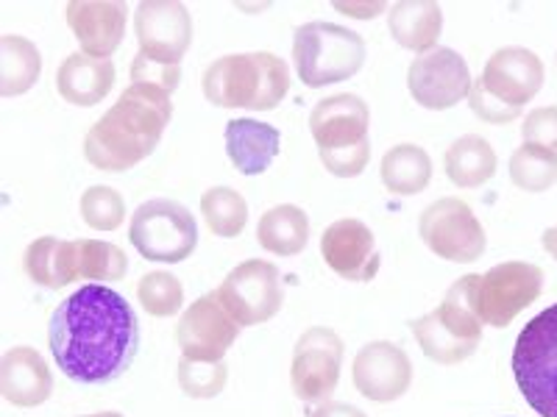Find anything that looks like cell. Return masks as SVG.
Listing matches in <instances>:
<instances>
[{"label": "cell", "instance_id": "obj_1", "mask_svg": "<svg viewBox=\"0 0 557 417\" xmlns=\"http://www.w3.org/2000/svg\"><path fill=\"white\" fill-rule=\"evenodd\" d=\"M48 345L67 379L78 384H109L137 359V315L121 292L87 285L53 309Z\"/></svg>", "mask_w": 557, "mask_h": 417}, {"label": "cell", "instance_id": "obj_2", "mask_svg": "<svg viewBox=\"0 0 557 417\" xmlns=\"http://www.w3.org/2000/svg\"><path fill=\"white\" fill-rule=\"evenodd\" d=\"M171 117L168 92L148 84H128L117 103L84 137V159L103 173L132 170L157 151Z\"/></svg>", "mask_w": 557, "mask_h": 417}, {"label": "cell", "instance_id": "obj_3", "mask_svg": "<svg viewBox=\"0 0 557 417\" xmlns=\"http://www.w3.org/2000/svg\"><path fill=\"white\" fill-rule=\"evenodd\" d=\"M201 89L218 109L271 112L290 92V70L276 53H228L203 70Z\"/></svg>", "mask_w": 557, "mask_h": 417}, {"label": "cell", "instance_id": "obj_4", "mask_svg": "<svg viewBox=\"0 0 557 417\" xmlns=\"http://www.w3.org/2000/svg\"><path fill=\"white\" fill-rule=\"evenodd\" d=\"M366 64V39L335 23H305L293 34V67L310 89L348 81Z\"/></svg>", "mask_w": 557, "mask_h": 417}, {"label": "cell", "instance_id": "obj_5", "mask_svg": "<svg viewBox=\"0 0 557 417\" xmlns=\"http://www.w3.org/2000/svg\"><path fill=\"white\" fill-rule=\"evenodd\" d=\"M510 367L530 409L557 417V304L521 329Z\"/></svg>", "mask_w": 557, "mask_h": 417}, {"label": "cell", "instance_id": "obj_6", "mask_svg": "<svg viewBox=\"0 0 557 417\" xmlns=\"http://www.w3.org/2000/svg\"><path fill=\"white\" fill-rule=\"evenodd\" d=\"M128 240L148 262L178 265L190 260L198 245V223L184 203L153 198L128 217Z\"/></svg>", "mask_w": 557, "mask_h": 417}, {"label": "cell", "instance_id": "obj_7", "mask_svg": "<svg viewBox=\"0 0 557 417\" xmlns=\"http://www.w3.org/2000/svg\"><path fill=\"white\" fill-rule=\"evenodd\" d=\"M418 235L435 256L455 265L476 262L487 248L485 228L460 198H441L430 203L418 217Z\"/></svg>", "mask_w": 557, "mask_h": 417}, {"label": "cell", "instance_id": "obj_8", "mask_svg": "<svg viewBox=\"0 0 557 417\" xmlns=\"http://www.w3.org/2000/svg\"><path fill=\"white\" fill-rule=\"evenodd\" d=\"M223 309L235 317L237 326H260L278 315L285 304L278 267L265 260L240 262L215 290Z\"/></svg>", "mask_w": 557, "mask_h": 417}, {"label": "cell", "instance_id": "obj_9", "mask_svg": "<svg viewBox=\"0 0 557 417\" xmlns=\"http://www.w3.org/2000/svg\"><path fill=\"white\" fill-rule=\"evenodd\" d=\"M544 292V270L530 262H502L480 273L476 306L485 326L505 329Z\"/></svg>", "mask_w": 557, "mask_h": 417}, {"label": "cell", "instance_id": "obj_10", "mask_svg": "<svg viewBox=\"0 0 557 417\" xmlns=\"http://www.w3.org/2000/svg\"><path fill=\"white\" fill-rule=\"evenodd\" d=\"M343 356H346V345L341 334L326 326H312L298 337L290 362V387L298 401L305 404L330 401L341 381Z\"/></svg>", "mask_w": 557, "mask_h": 417}, {"label": "cell", "instance_id": "obj_11", "mask_svg": "<svg viewBox=\"0 0 557 417\" xmlns=\"http://www.w3.org/2000/svg\"><path fill=\"white\" fill-rule=\"evenodd\" d=\"M474 78L469 62L451 48H435L412 59L407 70V89L418 106L446 112L471 96Z\"/></svg>", "mask_w": 557, "mask_h": 417}, {"label": "cell", "instance_id": "obj_12", "mask_svg": "<svg viewBox=\"0 0 557 417\" xmlns=\"http://www.w3.org/2000/svg\"><path fill=\"white\" fill-rule=\"evenodd\" d=\"M237 334H240V326L223 309L215 292L193 301L182 312L176 326V342L182 348V356L198 362H223L228 348L237 342Z\"/></svg>", "mask_w": 557, "mask_h": 417}, {"label": "cell", "instance_id": "obj_13", "mask_svg": "<svg viewBox=\"0 0 557 417\" xmlns=\"http://www.w3.org/2000/svg\"><path fill=\"white\" fill-rule=\"evenodd\" d=\"M134 31L143 56L165 64H182L193 42V17L176 0H148L134 14Z\"/></svg>", "mask_w": 557, "mask_h": 417}, {"label": "cell", "instance_id": "obj_14", "mask_svg": "<svg viewBox=\"0 0 557 417\" xmlns=\"http://www.w3.org/2000/svg\"><path fill=\"white\" fill-rule=\"evenodd\" d=\"M351 381L362 399L374 404H393L407 395L412 384V362L396 342L376 340L357 351Z\"/></svg>", "mask_w": 557, "mask_h": 417}, {"label": "cell", "instance_id": "obj_15", "mask_svg": "<svg viewBox=\"0 0 557 417\" xmlns=\"http://www.w3.org/2000/svg\"><path fill=\"white\" fill-rule=\"evenodd\" d=\"M321 256L335 276L351 285H368L380 273L374 231L357 217H343L326 226L321 237Z\"/></svg>", "mask_w": 557, "mask_h": 417}, {"label": "cell", "instance_id": "obj_16", "mask_svg": "<svg viewBox=\"0 0 557 417\" xmlns=\"http://www.w3.org/2000/svg\"><path fill=\"white\" fill-rule=\"evenodd\" d=\"M544 78L546 70L539 53L521 45H507L487 59L480 81L491 96L505 101L507 106L524 109L541 92Z\"/></svg>", "mask_w": 557, "mask_h": 417}, {"label": "cell", "instance_id": "obj_17", "mask_svg": "<svg viewBox=\"0 0 557 417\" xmlns=\"http://www.w3.org/2000/svg\"><path fill=\"white\" fill-rule=\"evenodd\" d=\"M64 20L82 53L109 59L126 37L128 7L121 0H73L64 7Z\"/></svg>", "mask_w": 557, "mask_h": 417}, {"label": "cell", "instance_id": "obj_18", "mask_svg": "<svg viewBox=\"0 0 557 417\" xmlns=\"http://www.w3.org/2000/svg\"><path fill=\"white\" fill-rule=\"evenodd\" d=\"M368 123H371L368 103L355 92H337V96L323 98L310 114V131L318 151L357 146L368 139Z\"/></svg>", "mask_w": 557, "mask_h": 417}, {"label": "cell", "instance_id": "obj_19", "mask_svg": "<svg viewBox=\"0 0 557 417\" xmlns=\"http://www.w3.org/2000/svg\"><path fill=\"white\" fill-rule=\"evenodd\" d=\"M51 392L53 374L37 348H9L0 359V395L12 406L32 409L51 399Z\"/></svg>", "mask_w": 557, "mask_h": 417}, {"label": "cell", "instance_id": "obj_20", "mask_svg": "<svg viewBox=\"0 0 557 417\" xmlns=\"http://www.w3.org/2000/svg\"><path fill=\"white\" fill-rule=\"evenodd\" d=\"M117 81V70L109 59L87 56V53H70L57 70V92L70 106L89 109L98 106L112 92Z\"/></svg>", "mask_w": 557, "mask_h": 417}, {"label": "cell", "instance_id": "obj_21", "mask_svg": "<svg viewBox=\"0 0 557 417\" xmlns=\"http://www.w3.org/2000/svg\"><path fill=\"white\" fill-rule=\"evenodd\" d=\"M282 146V134L262 121H248L237 117L226 126V153L228 162L243 173V176H260L273 165Z\"/></svg>", "mask_w": 557, "mask_h": 417}, {"label": "cell", "instance_id": "obj_22", "mask_svg": "<svg viewBox=\"0 0 557 417\" xmlns=\"http://www.w3.org/2000/svg\"><path fill=\"white\" fill-rule=\"evenodd\" d=\"M387 28L396 45L421 56L437 48L444 31V9L432 0H401L387 9Z\"/></svg>", "mask_w": 557, "mask_h": 417}, {"label": "cell", "instance_id": "obj_23", "mask_svg": "<svg viewBox=\"0 0 557 417\" xmlns=\"http://www.w3.org/2000/svg\"><path fill=\"white\" fill-rule=\"evenodd\" d=\"M499 156L494 146L480 134H462L444 153V170L460 190H476L496 176Z\"/></svg>", "mask_w": 557, "mask_h": 417}, {"label": "cell", "instance_id": "obj_24", "mask_svg": "<svg viewBox=\"0 0 557 417\" xmlns=\"http://www.w3.org/2000/svg\"><path fill=\"white\" fill-rule=\"evenodd\" d=\"M28 278L37 287L62 290L78 281L76 276V242L59 240V237H39L26 248L23 256Z\"/></svg>", "mask_w": 557, "mask_h": 417}, {"label": "cell", "instance_id": "obj_25", "mask_svg": "<svg viewBox=\"0 0 557 417\" xmlns=\"http://www.w3.org/2000/svg\"><path fill=\"white\" fill-rule=\"evenodd\" d=\"M257 242L273 256H298L310 242V217L301 206L278 203L262 212L257 226Z\"/></svg>", "mask_w": 557, "mask_h": 417}, {"label": "cell", "instance_id": "obj_26", "mask_svg": "<svg viewBox=\"0 0 557 417\" xmlns=\"http://www.w3.org/2000/svg\"><path fill=\"white\" fill-rule=\"evenodd\" d=\"M380 176L391 195L410 198L424 192L432 181V159L421 146L401 142L382 156Z\"/></svg>", "mask_w": 557, "mask_h": 417}, {"label": "cell", "instance_id": "obj_27", "mask_svg": "<svg viewBox=\"0 0 557 417\" xmlns=\"http://www.w3.org/2000/svg\"><path fill=\"white\" fill-rule=\"evenodd\" d=\"M39 73H42V56L32 39L17 34L0 37V96H26L39 81Z\"/></svg>", "mask_w": 557, "mask_h": 417}, {"label": "cell", "instance_id": "obj_28", "mask_svg": "<svg viewBox=\"0 0 557 417\" xmlns=\"http://www.w3.org/2000/svg\"><path fill=\"white\" fill-rule=\"evenodd\" d=\"M476 287H480V273L457 278L444 295V301H441V306L435 309V317L444 323L451 334L469 342H480L482 326H485L480 306H476Z\"/></svg>", "mask_w": 557, "mask_h": 417}, {"label": "cell", "instance_id": "obj_29", "mask_svg": "<svg viewBox=\"0 0 557 417\" xmlns=\"http://www.w3.org/2000/svg\"><path fill=\"white\" fill-rule=\"evenodd\" d=\"M410 329L416 342L421 345V351H424V356H430L437 365H460L469 356H474L476 345H480V342L460 340V337L451 334L444 323L437 320L435 312L410 320Z\"/></svg>", "mask_w": 557, "mask_h": 417}, {"label": "cell", "instance_id": "obj_30", "mask_svg": "<svg viewBox=\"0 0 557 417\" xmlns=\"http://www.w3.org/2000/svg\"><path fill=\"white\" fill-rule=\"evenodd\" d=\"M201 217L212 235L235 240L246 231L248 203L232 187H212L201 195Z\"/></svg>", "mask_w": 557, "mask_h": 417}, {"label": "cell", "instance_id": "obj_31", "mask_svg": "<svg viewBox=\"0 0 557 417\" xmlns=\"http://www.w3.org/2000/svg\"><path fill=\"white\" fill-rule=\"evenodd\" d=\"M76 242V276L78 281H123L128 270V256L121 245L101 240H73Z\"/></svg>", "mask_w": 557, "mask_h": 417}, {"label": "cell", "instance_id": "obj_32", "mask_svg": "<svg viewBox=\"0 0 557 417\" xmlns=\"http://www.w3.org/2000/svg\"><path fill=\"white\" fill-rule=\"evenodd\" d=\"M510 181L521 192H541L552 190L557 184V156L535 146H521L510 156Z\"/></svg>", "mask_w": 557, "mask_h": 417}, {"label": "cell", "instance_id": "obj_33", "mask_svg": "<svg viewBox=\"0 0 557 417\" xmlns=\"http://www.w3.org/2000/svg\"><path fill=\"white\" fill-rule=\"evenodd\" d=\"M137 301L151 317H173L184 306V287L173 273L151 270L139 278Z\"/></svg>", "mask_w": 557, "mask_h": 417}, {"label": "cell", "instance_id": "obj_34", "mask_svg": "<svg viewBox=\"0 0 557 417\" xmlns=\"http://www.w3.org/2000/svg\"><path fill=\"white\" fill-rule=\"evenodd\" d=\"M176 379L187 399L209 401L226 390L228 367L226 362H198L182 356L176 367Z\"/></svg>", "mask_w": 557, "mask_h": 417}, {"label": "cell", "instance_id": "obj_35", "mask_svg": "<svg viewBox=\"0 0 557 417\" xmlns=\"http://www.w3.org/2000/svg\"><path fill=\"white\" fill-rule=\"evenodd\" d=\"M78 208H82V220L89 228H96V231H114L126 220V201H123V195L112 190V187H103V184L89 187L82 195Z\"/></svg>", "mask_w": 557, "mask_h": 417}, {"label": "cell", "instance_id": "obj_36", "mask_svg": "<svg viewBox=\"0 0 557 417\" xmlns=\"http://www.w3.org/2000/svg\"><path fill=\"white\" fill-rule=\"evenodd\" d=\"M132 84H148V87H157L171 96L182 84V64H165L137 53L132 62Z\"/></svg>", "mask_w": 557, "mask_h": 417}, {"label": "cell", "instance_id": "obj_37", "mask_svg": "<svg viewBox=\"0 0 557 417\" xmlns=\"http://www.w3.org/2000/svg\"><path fill=\"white\" fill-rule=\"evenodd\" d=\"M321 153V165L337 178H357L371 162V142L362 139L357 146L335 148V151H318Z\"/></svg>", "mask_w": 557, "mask_h": 417}, {"label": "cell", "instance_id": "obj_38", "mask_svg": "<svg viewBox=\"0 0 557 417\" xmlns=\"http://www.w3.org/2000/svg\"><path fill=\"white\" fill-rule=\"evenodd\" d=\"M521 139L524 146L544 148L557 156V106H541L527 114L521 123Z\"/></svg>", "mask_w": 557, "mask_h": 417}, {"label": "cell", "instance_id": "obj_39", "mask_svg": "<svg viewBox=\"0 0 557 417\" xmlns=\"http://www.w3.org/2000/svg\"><path fill=\"white\" fill-rule=\"evenodd\" d=\"M469 103H471V112H474L482 123H494V126H507V123H513L521 114L519 106H507L505 101L491 96V92L482 87V81H474Z\"/></svg>", "mask_w": 557, "mask_h": 417}, {"label": "cell", "instance_id": "obj_40", "mask_svg": "<svg viewBox=\"0 0 557 417\" xmlns=\"http://www.w3.org/2000/svg\"><path fill=\"white\" fill-rule=\"evenodd\" d=\"M310 417H368L366 412L357 409L351 404H343V401H323L315 409L310 412Z\"/></svg>", "mask_w": 557, "mask_h": 417}, {"label": "cell", "instance_id": "obj_41", "mask_svg": "<svg viewBox=\"0 0 557 417\" xmlns=\"http://www.w3.org/2000/svg\"><path fill=\"white\" fill-rule=\"evenodd\" d=\"M337 12L360 14V20H371L380 12H385V3H335Z\"/></svg>", "mask_w": 557, "mask_h": 417}, {"label": "cell", "instance_id": "obj_42", "mask_svg": "<svg viewBox=\"0 0 557 417\" xmlns=\"http://www.w3.org/2000/svg\"><path fill=\"white\" fill-rule=\"evenodd\" d=\"M541 242H544V251L549 253L552 260H557V226L546 228L544 237H541Z\"/></svg>", "mask_w": 557, "mask_h": 417}, {"label": "cell", "instance_id": "obj_43", "mask_svg": "<svg viewBox=\"0 0 557 417\" xmlns=\"http://www.w3.org/2000/svg\"><path fill=\"white\" fill-rule=\"evenodd\" d=\"M82 417H123L121 412H98V415H82Z\"/></svg>", "mask_w": 557, "mask_h": 417}, {"label": "cell", "instance_id": "obj_44", "mask_svg": "<svg viewBox=\"0 0 557 417\" xmlns=\"http://www.w3.org/2000/svg\"><path fill=\"white\" fill-rule=\"evenodd\" d=\"M555 64H557V53H555Z\"/></svg>", "mask_w": 557, "mask_h": 417}, {"label": "cell", "instance_id": "obj_45", "mask_svg": "<svg viewBox=\"0 0 557 417\" xmlns=\"http://www.w3.org/2000/svg\"><path fill=\"white\" fill-rule=\"evenodd\" d=\"M505 417H507V415H505Z\"/></svg>", "mask_w": 557, "mask_h": 417}]
</instances>
